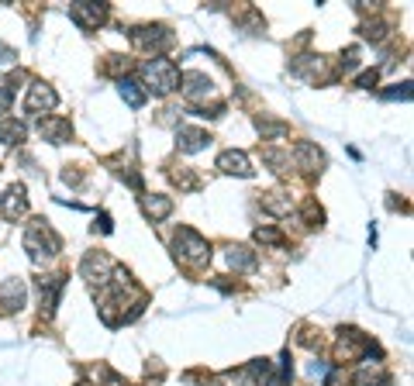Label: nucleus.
<instances>
[{
    "instance_id": "obj_1",
    "label": "nucleus",
    "mask_w": 414,
    "mask_h": 386,
    "mask_svg": "<svg viewBox=\"0 0 414 386\" xmlns=\"http://www.w3.org/2000/svg\"><path fill=\"white\" fill-rule=\"evenodd\" d=\"M25 249H28V256L35 259V262H42V259L59 256L62 242H59V234L49 228V221H31V225H28V232H25Z\"/></svg>"
},
{
    "instance_id": "obj_2",
    "label": "nucleus",
    "mask_w": 414,
    "mask_h": 386,
    "mask_svg": "<svg viewBox=\"0 0 414 386\" xmlns=\"http://www.w3.org/2000/svg\"><path fill=\"white\" fill-rule=\"evenodd\" d=\"M142 76H145V83H149V90H155L159 97H166V93H173V90H177V83H180V69H177V62H173V59L155 55L152 62L142 69Z\"/></svg>"
},
{
    "instance_id": "obj_3",
    "label": "nucleus",
    "mask_w": 414,
    "mask_h": 386,
    "mask_svg": "<svg viewBox=\"0 0 414 386\" xmlns=\"http://www.w3.org/2000/svg\"><path fill=\"white\" fill-rule=\"evenodd\" d=\"M173 249H177V256H183L186 262H194V266H201V262L211 259V245L194 228H180L177 238H173Z\"/></svg>"
},
{
    "instance_id": "obj_4",
    "label": "nucleus",
    "mask_w": 414,
    "mask_h": 386,
    "mask_svg": "<svg viewBox=\"0 0 414 386\" xmlns=\"http://www.w3.org/2000/svg\"><path fill=\"white\" fill-rule=\"evenodd\" d=\"M79 273H83V280L94 286H107L114 280V262L103 256V252H90V256L79 262Z\"/></svg>"
},
{
    "instance_id": "obj_5",
    "label": "nucleus",
    "mask_w": 414,
    "mask_h": 386,
    "mask_svg": "<svg viewBox=\"0 0 414 386\" xmlns=\"http://www.w3.org/2000/svg\"><path fill=\"white\" fill-rule=\"evenodd\" d=\"M69 18H73L79 28H97V25H103V18H107V4H90V0L73 4V7H69Z\"/></svg>"
},
{
    "instance_id": "obj_6",
    "label": "nucleus",
    "mask_w": 414,
    "mask_h": 386,
    "mask_svg": "<svg viewBox=\"0 0 414 386\" xmlns=\"http://www.w3.org/2000/svg\"><path fill=\"white\" fill-rule=\"evenodd\" d=\"M25 280L21 276H11V280H4V293H0V307L7 310V314H18V310L25 307Z\"/></svg>"
},
{
    "instance_id": "obj_7",
    "label": "nucleus",
    "mask_w": 414,
    "mask_h": 386,
    "mask_svg": "<svg viewBox=\"0 0 414 386\" xmlns=\"http://www.w3.org/2000/svg\"><path fill=\"white\" fill-rule=\"evenodd\" d=\"M59 103L55 97V90L45 86V83H31V90H28V101H25V110L28 114H38V110H52Z\"/></svg>"
},
{
    "instance_id": "obj_8",
    "label": "nucleus",
    "mask_w": 414,
    "mask_h": 386,
    "mask_svg": "<svg viewBox=\"0 0 414 386\" xmlns=\"http://www.w3.org/2000/svg\"><path fill=\"white\" fill-rule=\"evenodd\" d=\"M218 169L228 173V176H252V162H249V155L238 152V149H228V152L218 155Z\"/></svg>"
},
{
    "instance_id": "obj_9",
    "label": "nucleus",
    "mask_w": 414,
    "mask_h": 386,
    "mask_svg": "<svg viewBox=\"0 0 414 386\" xmlns=\"http://www.w3.org/2000/svg\"><path fill=\"white\" fill-rule=\"evenodd\" d=\"M38 135H42L45 142H52V145H62V142H69L73 128H69L66 118H42V121H38Z\"/></svg>"
},
{
    "instance_id": "obj_10",
    "label": "nucleus",
    "mask_w": 414,
    "mask_h": 386,
    "mask_svg": "<svg viewBox=\"0 0 414 386\" xmlns=\"http://www.w3.org/2000/svg\"><path fill=\"white\" fill-rule=\"evenodd\" d=\"M293 155H297V166L308 169V173H321V169H325V152H321L314 142H297Z\"/></svg>"
},
{
    "instance_id": "obj_11",
    "label": "nucleus",
    "mask_w": 414,
    "mask_h": 386,
    "mask_svg": "<svg viewBox=\"0 0 414 386\" xmlns=\"http://www.w3.org/2000/svg\"><path fill=\"white\" fill-rule=\"evenodd\" d=\"M0 210H4V217H7V221L21 217V214L28 210V197H25V186H21V183L7 186V193H4V204H0Z\"/></svg>"
},
{
    "instance_id": "obj_12",
    "label": "nucleus",
    "mask_w": 414,
    "mask_h": 386,
    "mask_svg": "<svg viewBox=\"0 0 414 386\" xmlns=\"http://www.w3.org/2000/svg\"><path fill=\"white\" fill-rule=\"evenodd\" d=\"M131 38H135V45H142V49H166V45L173 42L169 28H162V25H155V28H142V31H135Z\"/></svg>"
},
{
    "instance_id": "obj_13",
    "label": "nucleus",
    "mask_w": 414,
    "mask_h": 386,
    "mask_svg": "<svg viewBox=\"0 0 414 386\" xmlns=\"http://www.w3.org/2000/svg\"><path fill=\"white\" fill-rule=\"evenodd\" d=\"M183 93L190 101H207V97H214V83L204 73H186L183 76Z\"/></svg>"
},
{
    "instance_id": "obj_14",
    "label": "nucleus",
    "mask_w": 414,
    "mask_h": 386,
    "mask_svg": "<svg viewBox=\"0 0 414 386\" xmlns=\"http://www.w3.org/2000/svg\"><path fill=\"white\" fill-rule=\"evenodd\" d=\"M207 142H211V135L204 128H190V125H180L177 128V145H180V152H201Z\"/></svg>"
},
{
    "instance_id": "obj_15",
    "label": "nucleus",
    "mask_w": 414,
    "mask_h": 386,
    "mask_svg": "<svg viewBox=\"0 0 414 386\" xmlns=\"http://www.w3.org/2000/svg\"><path fill=\"white\" fill-rule=\"evenodd\" d=\"M62 286H66V280H62V276H45V280H38V304L45 307V317L55 310V300H59Z\"/></svg>"
},
{
    "instance_id": "obj_16",
    "label": "nucleus",
    "mask_w": 414,
    "mask_h": 386,
    "mask_svg": "<svg viewBox=\"0 0 414 386\" xmlns=\"http://www.w3.org/2000/svg\"><path fill=\"white\" fill-rule=\"evenodd\" d=\"M256 252H252V249H245V245H232V249H228V266H232V269H238V273H252V269H256Z\"/></svg>"
},
{
    "instance_id": "obj_17",
    "label": "nucleus",
    "mask_w": 414,
    "mask_h": 386,
    "mask_svg": "<svg viewBox=\"0 0 414 386\" xmlns=\"http://www.w3.org/2000/svg\"><path fill=\"white\" fill-rule=\"evenodd\" d=\"M356 383H359V386H387L390 376H387V369H384L380 362H376V365L362 362V369L356 373Z\"/></svg>"
},
{
    "instance_id": "obj_18",
    "label": "nucleus",
    "mask_w": 414,
    "mask_h": 386,
    "mask_svg": "<svg viewBox=\"0 0 414 386\" xmlns=\"http://www.w3.org/2000/svg\"><path fill=\"white\" fill-rule=\"evenodd\" d=\"M118 90H121V97L128 101V107H142L145 97H149V93L142 90V83H138V79H131V76L121 79V83H118Z\"/></svg>"
},
{
    "instance_id": "obj_19",
    "label": "nucleus",
    "mask_w": 414,
    "mask_h": 386,
    "mask_svg": "<svg viewBox=\"0 0 414 386\" xmlns=\"http://www.w3.org/2000/svg\"><path fill=\"white\" fill-rule=\"evenodd\" d=\"M25 135H28L25 121H0V142L4 145H21Z\"/></svg>"
},
{
    "instance_id": "obj_20",
    "label": "nucleus",
    "mask_w": 414,
    "mask_h": 386,
    "mask_svg": "<svg viewBox=\"0 0 414 386\" xmlns=\"http://www.w3.org/2000/svg\"><path fill=\"white\" fill-rule=\"evenodd\" d=\"M142 207H145V214H149L152 221H162V217H169V210H173V200L155 193V197H145V200H142Z\"/></svg>"
},
{
    "instance_id": "obj_21",
    "label": "nucleus",
    "mask_w": 414,
    "mask_h": 386,
    "mask_svg": "<svg viewBox=\"0 0 414 386\" xmlns=\"http://www.w3.org/2000/svg\"><path fill=\"white\" fill-rule=\"evenodd\" d=\"M262 207L273 210V214H286V210H290V197H286V193H266Z\"/></svg>"
},
{
    "instance_id": "obj_22",
    "label": "nucleus",
    "mask_w": 414,
    "mask_h": 386,
    "mask_svg": "<svg viewBox=\"0 0 414 386\" xmlns=\"http://www.w3.org/2000/svg\"><path fill=\"white\" fill-rule=\"evenodd\" d=\"M94 380H101V386H128L118 373H111L107 365H97V373H94Z\"/></svg>"
},
{
    "instance_id": "obj_23",
    "label": "nucleus",
    "mask_w": 414,
    "mask_h": 386,
    "mask_svg": "<svg viewBox=\"0 0 414 386\" xmlns=\"http://www.w3.org/2000/svg\"><path fill=\"white\" fill-rule=\"evenodd\" d=\"M256 242L259 245H284V234L276 228H256Z\"/></svg>"
},
{
    "instance_id": "obj_24",
    "label": "nucleus",
    "mask_w": 414,
    "mask_h": 386,
    "mask_svg": "<svg viewBox=\"0 0 414 386\" xmlns=\"http://www.w3.org/2000/svg\"><path fill=\"white\" fill-rule=\"evenodd\" d=\"M304 221H308V228H318V225L325 221V214H321V207L314 204V200H308V207H304Z\"/></svg>"
},
{
    "instance_id": "obj_25",
    "label": "nucleus",
    "mask_w": 414,
    "mask_h": 386,
    "mask_svg": "<svg viewBox=\"0 0 414 386\" xmlns=\"http://www.w3.org/2000/svg\"><path fill=\"white\" fill-rule=\"evenodd\" d=\"M384 101H411V83H401L397 90H384Z\"/></svg>"
},
{
    "instance_id": "obj_26",
    "label": "nucleus",
    "mask_w": 414,
    "mask_h": 386,
    "mask_svg": "<svg viewBox=\"0 0 414 386\" xmlns=\"http://www.w3.org/2000/svg\"><path fill=\"white\" fill-rule=\"evenodd\" d=\"M376 69H366V73H359V79H356V86H362V90H369V86H376Z\"/></svg>"
},
{
    "instance_id": "obj_27",
    "label": "nucleus",
    "mask_w": 414,
    "mask_h": 386,
    "mask_svg": "<svg viewBox=\"0 0 414 386\" xmlns=\"http://www.w3.org/2000/svg\"><path fill=\"white\" fill-rule=\"evenodd\" d=\"M11 103H14V90L11 86H0V114H7Z\"/></svg>"
},
{
    "instance_id": "obj_28",
    "label": "nucleus",
    "mask_w": 414,
    "mask_h": 386,
    "mask_svg": "<svg viewBox=\"0 0 414 386\" xmlns=\"http://www.w3.org/2000/svg\"><path fill=\"white\" fill-rule=\"evenodd\" d=\"M11 59H18V55H14V49H7V45L0 42V62H11Z\"/></svg>"
},
{
    "instance_id": "obj_29",
    "label": "nucleus",
    "mask_w": 414,
    "mask_h": 386,
    "mask_svg": "<svg viewBox=\"0 0 414 386\" xmlns=\"http://www.w3.org/2000/svg\"><path fill=\"white\" fill-rule=\"evenodd\" d=\"M97 221H101V232L107 234L111 232V228H114V225H111V217H107V214H101V217H97Z\"/></svg>"
}]
</instances>
